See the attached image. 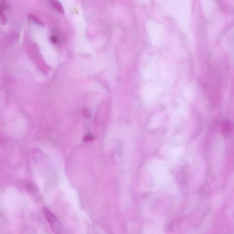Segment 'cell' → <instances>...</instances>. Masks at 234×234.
Wrapping results in <instances>:
<instances>
[{
  "label": "cell",
  "instance_id": "6da1fadb",
  "mask_svg": "<svg viewBox=\"0 0 234 234\" xmlns=\"http://www.w3.org/2000/svg\"><path fill=\"white\" fill-rule=\"evenodd\" d=\"M43 212L52 230L55 233H60L62 227L57 218L46 207H44Z\"/></svg>",
  "mask_w": 234,
  "mask_h": 234
},
{
  "label": "cell",
  "instance_id": "7a4b0ae2",
  "mask_svg": "<svg viewBox=\"0 0 234 234\" xmlns=\"http://www.w3.org/2000/svg\"><path fill=\"white\" fill-rule=\"evenodd\" d=\"M232 129V124L229 120L223 121L221 123V130L223 135L227 136Z\"/></svg>",
  "mask_w": 234,
  "mask_h": 234
},
{
  "label": "cell",
  "instance_id": "3957f363",
  "mask_svg": "<svg viewBox=\"0 0 234 234\" xmlns=\"http://www.w3.org/2000/svg\"><path fill=\"white\" fill-rule=\"evenodd\" d=\"M51 5L59 13H64V9L60 2L57 0H49Z\"/></svg>",
  "mask_w": 234,
  "mask_h": 234
},
{
  "label": "cell",
  "instance_id": "277c9868",
  "mask_svg": "<svg viewBox=\"0 0 234 234\" xmlns=\"http://www.w3.org/2000/svg\"><path fill=\"white\" fill-rule=\"evenodd\" d=\"M28 16L31 20H32L33 22H34L37 24L39 25H44L43 22L36 16L32 14H28Z\"/></svg>",
  "mask_w": 234,
  "mask_h": 234
},
{
  "label": "cell",
  "instance_id": "5b68a950",
  "mask_svg": "<svg viewBox=\"0 0 234 234\" xmlns=\"http://www.w3.org/2000/svg\"><path fill=\"white\" fill-rule=\"evenodd\" d=\"M4 10L0 6V23L3 25L6 24V20L3 14Z\"/></svg>",
  "mask_w": 234,
  "mask_h": 234
},
{
  "label": "cell",
  "instance_id": "8992f818",
  "mask_svg": "<svg viewBox=\"0 0 234 234\" xmlns=\"http://www.w3.org/2000/svg\"><path fill=\"white\" fill-rule=\"evenodd\" d=\"M0 6L3 10H4L7 8V3L6 0H1L0 2Z\"/></svg>",
  "mask_w": 234,
  "mask_h": 234
},
{
  "label": "cell",
  "instance_id": "52a82bcc",
  "mask_svg": "<svg viewBox=\"0 0 234 234\" xmlns=\"http://www.w3.org/2000/svg\"><path fill=\"white\" fill-rule=\"evenodd\" d=\"M93 139V137L90 134H88L84 137L83 140L85 142H89L92 140Z\"/></svg>",
  "mask_w": 234,
  "mask_h": 234
},
{
  "label": "cell",
  "instance_id": "ba28073f",
  "mask_svg": "<svg viewBox=\"0 0 234 234\" xmlns=\"http://www.w3.org/2000/svg\"><path fill=\"white\" fill-rule=\"evenodd\" d=\"M51 40L54 44H57L58 43V37L56 35H53L51 37Z\"/></svg>",
  "mask_w": 234,
  "mask_h": 234
},
{
  "label": "cell",
  "instance_id": "9c48e42d",
  "mask_svg": "<svg viewBox=\"0 0 234 234\" xmlns=\"http://www.w3.org/2000/svg\"><path fill=\"white\" fill-rule=\"evenodd\" d=\"M27 189H28L29 191V190H30V191H32V190H34V186H33V185L32 184L29 183L27 184Z\"/></svg>",
  "mask_w": 234,
  "mask_h": 234
},
{
  "label": "cell",
  "instance_id": "30bf717a",
  "mask_svg": "<svg viewBox=\"0 0 234 234\" xmlns=\"http://www.w3.org/2000/svg\"><path fill=\"white\" fill-rule=\"evenodd\" d=\"M84 115H85V116H87H87L89 117V112L87 111V110H86L85 112H84Z\"/></svg>",
  "mask_w": 234,
  "mask_h": 234
}]
</instances>
